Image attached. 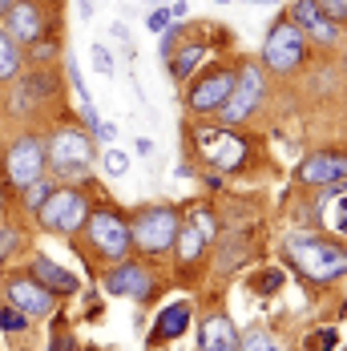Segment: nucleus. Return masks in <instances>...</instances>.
Instances as JSON below:
<instances>
[{"label":"nucleus","mask_w":347,"mask_h":351,"mask_svg":"<svg viewBox=\"0 0 347 351\" xmlns=\"http://www.w3.org/2000/svg\"><path fill=\"white\" fill-rule=\"evenodd\" d=\"M45 158H49V174H57L61 182L77 186V178H85L97 162V149L93 138L85 130H77L73 121L57 125L49 138H45Z\"/></svg>","instance_id":"obj_1"},{"label":"nucleus","mask_w":347,"mask_h":351,"mask_svg":"<svg viewBox=\"0 0 347 351\" xmlns=\"http://www.w3.org/2000/svg\"><path fill=\"white\" fill-rule=\"evenodd\" d=\"M4 303H12L16 311H25L29 319H45V315H53L57 295L45 291V287L25 271V275H8V279H4Z\"/></svg>","instance_id":"obj_12"},{"label":"nucleus","mask_w":347,"mask_h":351,"mask_svg":"<svg viewBox=\"0 0 347 351\" xmlns=\"http://www.w3.org/2000/svg\"><path fill=\"white\" fill-rule=\"evenodd\" d=\"M239 351H275V339H271V331L263 323H254L239 335Z\"/></svg>","instance_id":"obj_23"},{"label":"nucleus","mask_w":347,"mask_h":351,"mask_svg":"<svg viewBox=\"0 0 347 351\" xmlns=\"http://www.w3.org/2000/svg\"><path fill=\"white\" fill-rule=\"evenodd\" d=\"M287 258L311 282H331L347 275V250L319 234H287Z\"/></svg>","instance_id":"obj_2"},{"label":"nucleus","mask_w":347,"mask_h":351,"mask_svg":"<svg viewBox=\"0 0 347 351\" xmlns=\"http://www.w3.org/2000/svg\"><path fill=\"white\" fill-rule=\"evenodd\" d=\"M303 57H307V33L291 16H278L263 40V65L271 73H295Z\"/></svg>","instance_id":"obj_7"},{"label":"nucleus","mask_w":347,"mask_h":351,"mask_svg":"<svg viewBox=\"0 0 347 351\" xmlns=\"http://www.w3.org/2000/svg\"><path fill=\"white\" fill-rule=\"evenodd\" d=\"M113 36H117V40H125V45H130V29H125V25H121V21H117V25H113Z\"/></svg>","instance_id":"obj_33"},{"label":"nucleus","mask_w":347,"mask_h":351,"mask_svg":"<svg viewBox=\"0 0 347 351\" xmlns=\"http://www.w3.org/2000/svg\"><path fill=\"white\" fill-rule=\"evenodd\" d=\"M194 145H198L202 162L218 166V170H239L246 162V141L230 125H198Z\"/></svg>","instance_id":"obj_9"},{"label":"nucleus","mask_w":347,"mask_h":351,"mask_svg":"<svg viewBox=\"0 0 347 351\" xmlns=\"http://www.w3.org/2000/svg\"><path fill=\"white\" fill-rule=\"evenodd\" d=\"M170 21H174V12H170V8H154V12L145 16L149 33H166V29H170Z\"/></svg>","instance_id":"obj_30"},{"label":"nucleus","mask_w":347,"mask_h":351,"mask_svg":"<svg viewBox=\"0 0 347 351\" xmlns=\"http://www.w3.org/2000/svg\"><path fill=\"white\" fill-rule=\"evenodd\" d=\"M246 4H275V0H246Z\"/></svg>","instance_id":"obj_35"},{"label":"nucleus","mask_w":347,"mask_h":351,"mask_svg":"<svg viewBox=\"0 0 347 351\" xmlns=\"http://www.w3.org/2000/svg\"><path fill=\"white\" fill-rule=\"evenodd\" d=\"M85 234H89V246L109 258V263H121V258H130V218L125 214H117L113 206H97V210H89L85 218V226H81Z\"/></svg>","instance_id":"obj_5"},{"label":"nucleus","mask_w":347,"mask_h":351,"mask_svg":"<svg viewBox=\"0 0 347 351\" xmlns=\"http://www.w3.org/2000/svg\"><path fill=\"white\" fill-rule=\"evenodd\" d=\"M53 190H57V186H53V182H49V174L45 178H36L33 186H25V190H21V194H25V198H21V202H25V210H40V206H45V202H49V194H53Z\"/></svg>","instance_id":"obj_24"},{"label":"nucleus","mask_w":347,"mask_h":351,"mask_svg":"<svg viewBox=\"0 0 347 351\" xmlns=\"http://www.w3.org/2000/svg\"><path fill=\"white\" fill-rule=\"evenodd\" d=\"M315 4H319V12H323L327 21H335V25L347 21V0H315Z\"/></svg>","instance_id":"obj_28"},{"label":"nucleus","mask_w":347,"mask_h":351,"mask_svg":"<svg viewBox=\"0 0 347 351\" xmlns=\"http://www.w3.org/2000/svg\"><path fill=\"white\" fill-rule=\"evenodd\" d=\"M230 89H235V69L230 65H214V69L198 73L194 81H190V89H186V106L194 109V113H218V109L226 106V97H230Z\"/></svg>","instance_id":"obj_10"},{"label":"nucleus","mask_w":347,"mask_h":351,"mask_svg":"<svg viewBox=\"0 0 347 351\" xmlns=\"http://www.w3.org/2000/svg\"><path fill=\"white\" fill-rule=\"evenodd\" d=\"M16 246H21V234H16V226L0 222V263H4V258H12V254H16Z\"/></svg>","instance_id":"obj_27"},{"label":"nucleus","mask_w":347,"mask_h":351,"mask_svg":"<svg viewBox=\"0 0 347 351\" xmlns=\"http://www.w3.org/2000/svg\"><path fill=\"white\" fill-rule=\"evenodd\" d=\"M275 351H278V348H275Z\"/></svg>","instance_id":"obj_38"},{"label":"nucleus","mask_w":347,"mask_h":351,"mask_svg":"<svg viewBox=\"0 0 347 351\" xmlns=\"http://www.w3.org/2000/svg\"><path fill=\"white\" fill-rule=\"evenodd\" d=\"M93 69L101 73V77H113V53L105 45H93Z\"/></svg>","instance_id":"obj_29"},{"label":"nucleus","mask_w":347,"mask_h":351,"mask_svg":"<svg viewBox=\"0 0 347 351\" xmlns=\"http://www.w3.org/2000/svg\"><path fill=\"white\" fill-rule=\"evenodd\" d=\"M210 234H214V218H210L206 210L194 214L186 226H178V239H174V246H178V263H198V254L206 250Z\"/></svg>","instance_id":"obj_15"},{"label":"nucleus","mask_w":347,"mask_h":351,"mask_svg":"<svg viewBox=\"0 0 347 351\" xmlns=\"http://www.w3.org/2000/svg\"><path fill=\"white\" fill-rule=\"evenodd\" d=\"M101 166H105V174L109 178H121V174H130V154H121V149H105L101 154Z\"/></svg>","instance_id":"obj_26"},{"label":"nucleus","mask_w":347,"mask_h":351,"mask_svg":"<svg viewBox=\"0 0 347 351\" xmlns=\"http://www.w3.org/2000/svg\"><path fill=\"white\" fill-rule=\"evenodd\" d=\"M267 287V295L275 291V287H283V271H267V275H259V291Z\"/></svg>","instance_id":"obj_31"},{"label":"nucleus","mask_w":347,"mask_h":351,"mask_svg":"<svg viewBox=\"0 0 347 351\" xmlns=\"http://www.w3.org/2000/svg\"><path fill=\"white\" fill-rule=\"evenodd\" d=\"M287 16H291V21H295L307 36L323 40V45H335V40H339V25H335V21H327V16L319 12V4H315V0H295Z\"/></svg>","instance_id":"obj_16"},{"label":"nucleus","mask_w":347,"mask_h":351,"mask_svg":"<svg viewBox=\"0 0 347 351\" xmlns=\"http://www.w3.org/2000/svg\"><path fill=\"white\" fill-rule=\"evenodd\" d=\"M198 351H239V331L226 315H210L198 327Z\"/></svg>","instance_id":"obj_18"},{"label":"nucleus","mask_w":347,"mask_h":351,"mask_svg":"<svg viewBox=\"0 0 347 351\" xmlns=\"http://www.w3.org/2000/svg\"><path fill=\"white\" fill-rule=\"evenodd\" d=\"M319 210H323V218L331 222V230L347 234V186H339V182L323 186V194H319Z\"/></svg>","instance_id":"obj_20"},{"label":"nucleus","mask_w":347,"mask_h":351,"mask_svg":"<svg viewBox=\"0 0 347 351\" xmlns=\"http://www.w3.org/2000/svg\"><path fill=\"white\" fill-rule=\"evenodd\" d=\"M154 4H162V0H154Z\"/></svg>","instance_id":"obj_37"},{"label":"nucleus","mask_w":347,"mask_h":351,"mask_svg":"<svg viewBox=\"0 0 347 351\" xmlns=\"http://www.w3.org/2000/svg\"><path fill=\"white\" fill-rule=\"evenodd\" d=\"M29 275H33L45 291H53V295H77V291H81V279H77L73 271H65L61 263H53L49 254H36L33 263H29Z\"/></svg>","instance_id":"obj_17"},{"label":"nucleus","mask_w":347,"mask_h":351,"mask_svg":"<svg viewBox=\"0 0 347 351\" xmlns=\"http://www.w3.org/2000/svg\"><path fill=\"white\" fill-rule=\"evenodd\" d=\"M295 182L303 186H331V182H347V154L323 149V154H307L295 166Z\"/></svg>","instance_id":"obj_14"},{"label":"nucleus","mask_w":347,"mask_h":351,"mask_svg":"<svg viewBox=\"0 0 347 351\" xmlns=\"http://www.w3.org/2000/svg\"><path fill=\"white\" fill-rule=\"evenodd\" d=\"M101 287L109 291V295H117V299H134V303H149L154 291H158V282H154V275H149V267L138 263V258H121V263L101 279Z\"/></svg>","instance_id":"obj_11"},{"label":"nucleus","mask_w":347,"mask_h":351,"mask_svg":"<svg viewBox=\"0 0 347 351\" xmlns=\"http://www.w3.org/2000/svg\"><path fill=\"white\" fill-rule=\"evenodd\" d=\"M0 170H4V182L12 190H25L33 186L36 178L49 174V158H45V134H21L4 145L0 154Z\"/></svg>","instance_id":"obj_3"},{"label":"nucleus","mask_w":347,"mask_h":351,"mask_svg":"<svg viewBox=\"0 0 347 351\" xmlns=\"http://www.w3.org/2000/svg\"><path fill=\"white\" fill-rule=\"evenodd\" d=\"M53 351H73V335H57L53 339Z\"/></svg>","instance_id":"obj_32"},{"label":"nucleus","mask_w":347,"mask_h":351,"mask_svg":"<svg viewBox=\"0 0 347 351\" xmlns=\"http://www.w3.org/2000/svg\"><path fill=\"white\" fill-rule=\"evenodd\" d=\"M206 61V45H198V40H190V45H182L178 53H170V73H174V81H190L194 73H198V65Z\"/></svg>","instance_id":"obj_21"},{"label":"nucleus","mask_w":347,"mask_h":351,"mask_svg":"<svg viewBox=\"0 0 347 351\" xmlns=\"http://www.w3.org/2000/svg\"><path fill=\"white\" fill-rule=\"evenodd\" d=\"M0 25H4V33L12 36L21 49H33L45 33H53V25L45 21V8H40L36 0H16V4L0 16Z\"/></svg>","instance_id":"obj_13"},{"label":"nucleus","mask_w":347,"mask_h":351,"mask_svg":"<svg viewBox=\"0 0 347 351\" xmlns=\"http://www.w3.org/2000/svg\"><path fill=\"white\" fill-rule=\"evenodd\" d=\"M263 97H267V77H263V65L243 61V69H235V89H230L226 106L218 109L222 125H239V121H246L254 109L263 106Z\"/></svg>","instance_id":"obj_8"},{"label":"nucleus","mask_w":347,"mask_h":351,"mask_svg":"<svg viewBox=\"0 0 347 351\" xmlns=\"http://www.w3.org/2000/svg\"><path fill=\"white\" fill-rule=\"evenodd\" d=\"M186 327H190V303L186 299L166 303L158 311V319H154V343H170L178 335H186Z\"/></svg>","instance_id":"obj_19"},{"label":"nucleus","mask_w":347,"mask_h":351,"mask_svg":"<svg viewBox=\"0 0 347 351\" xmlns=\"http://www.w3.org/2000/svg\"><path fill=\"white\" fill-rule=\"evenodd\" d=\"M178 226H182V218L174 206H141L130 218V243L141 254H166L178 239Z\"/></svg>","instance_id":"obj_4"},{"label":"nucleus","mask_w":347,"mask_h":351,"mask_svg":"<svg viewBox=\"0 0 347 351\" xmlns=\"http://www.w3.org/2000/svg\"><path fill=\"white\" fill-rule=\"evenodd\" d=\"M214 4H230V0H214Z\"/></svg>","instance_id":"obj_36"},{"label":"nucleus","mask_w":347,"mask_h":351,"mask_svg":"<svg viewBox=\"0 0 347 351\" xmlns=\"http://www.w3.org/2000/svg\"><path fill=\"white\" fill-rule=\"evenodd\" d=\"M0 331H4V335H25V331H29V315L16 311L12 303H0Z\"/></svg>","instance_id":"obj_25"},{"label":"nucleus","mask_w":347,"mask_h":351,"mask_svg":"<svg viewBox=\"0 0 347 351\" xmlns=\"http://www.w3.org/2000/svg\"><path fill=\"white\" fill-rule=\"evenodd\" d=\"M12 4H16V0H0V16H4V12H8Z\"/></svg>","instance_id":"obj_34"},{"label":"nucleus","mask_w":347,"mask_h":351,"mask_svg":"<svg viewBox=\"0 0 347 351\" xmlns=\"http://www.w3.org/2000/svg\"><path fill=\"white\" fill-rule=\"evenodd\" d=\"M21 73H25V49L4 33V25H0V85H12Z\"/></svg>","instance_id":"obj_22"},{"label":"nucleus","mask_w":347,"mask_h":351,"mask_svg":"<svg viewBox=\"0 0 347 351\" xmlns=\"http://www.w3.org/2000/svg\"><path fill=\"white\" fill-rule=\"evenodd\" d=\"M89 198H85V190L81 186H57L53 194H49V202L36 210V222L45 226V230H53V234H77L81 226H85V218H89Z\"/></svg>","instance_id":"obj_6"}]
</instances>
